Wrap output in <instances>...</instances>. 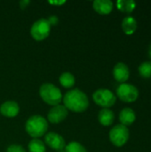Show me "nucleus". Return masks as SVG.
<instances>
[{"mask_svg": "<svg viewBox=\"0 0 151 152\" xmlns=\"http://www.w3.org/2000/svg\"><path fill=\"white\" fill-rule=\"evenodd\" d=\"M63 102L67 110L74 112H83L89 106L88 97L79 89L69 91L63 98Z\"/></svg>", "mask_w": 151, "mask_h": 152, "instance_id": "f257e3e1", "label": "nucleus"}, {"mask_svg": "<svg viewBox=\"0 0 151 152\" xmlns=\"http://www.w3.org/2000/svg\"><path fill=\"white\" fill-rule=\"evenodd\" d=\"M27 133L33 138L37 139L45 134L48 129V123L44 118L39 115H35L30 117L25 126Z\"/></svg>", "mask_w": 151, "mask_h": 152, "instance_id": "f03ea898", "label": "nucleus"}, {"mask_svg": "<svg viewBox=\"0 0 151 152\" xmlns=\"http://www.w3.org/2000/svg\"><path fill=\"white\" fill-rule=\"evenodd\" d=\"M39 94L42 100L49 105H59L62 100V94L61 90L53 84H43L39 89Z\"/></svg>", "mask_w": 151, "mask_h": 152, "instance_id": "7ed1b4c3", "label": "nucleus"}, {"mask_svg": "<svg viewBox=\"0 0 151 152\" xmlns=\"http://www.w3.org/2000/svg\"><path fill=\"white\" fill-rule=\"evenodd\" d=\"M93 99L97 105L103 107V109H109L113 106L117 101L116 95L108 89L96 90L93 94Z\"/></svg>", "mask_w": 151, "mask_h": 152, "instance_id": "20e7f679", "label": "nucleus"}, {"mask_svg": "<svg viewBox=\"0 0 151 152\" xmlns=\"http://www.w3.org/2000/svg\"><path fill=\"white\" fill-rule=\"evenodd\" d=\"M129 139V130L123 125L115 126L109 132V140L117 147L124 146Z\"/></svg>", "mask_w": 151, "mask_h": 152, "instance_id": "39448f33", "label": "nucleus"}, {"mask_svg": "<svg viewBox=\"0 0 151 152\" xmlns=\"http://www.w3.org/2000/svg\"><path fill=\"white\" fill-rule=\"evenodd\" d=\"M117 95L124 102H133L139 97V91L136 86L131 84H121L117 89Z\"/></svg>", "mask_w": 151, "mask_h": 152, "instance_id": "423d86ee", "label": "nucleus"}, {"mask_svg": "<svg viewBox=\"0 0 151 152\" xmlns=\"http://www.w3.org/2000/svg\"><path fill=\"white\" fill-rule=\"evenodd\" d=\"M51 25L47 19H40L34 22L31 27L30 33L32 37L36 41H42L45 39L50 33Z\"/></svg>", "mask_w": 151, "mask_h": 152, "instance_id": "0eeeda50", "label": "nucleus"}, {"mask_svg": "<svg viewBox=\"0 0 151 152\" xmlns=\"http://www.w3.org/2000/svg\"><path fill=\"white\" fill-rule=\"evenodd\" d=\"M44 141H45V143L50 148L57 151H64L66 147V142L63 137L53 132L47 134L44 137Z\"/></svg>", "mask_w": 151, "mask_h": 152, "instance_id": "6e6552de", "label": "nucleus"}, {"mask_svg": "<svg viewBox=\"0 0 151 152\" xmlns=\"http://www.w3.org/2000/svg\"><path fill=\"white\" fill-rule=\"evenodd\" d=\"M69 112L65 106L63 105H56L53 106L48 112V121H50L53 124H58L63 121Z\"/></svg>", "mask_w": 151, "mask_h": 152, "instance_id": "1a4fd4ad", "label": "nucleus"}, {"mask_svg": "<svg viewBox=\"0 0 151 152\" xmlns=\"http://www.w3.org/2000/svg\"><path fill=\"white\" fill-rule=\"evenodd\" d=\"M113 76H114V78L117 82L124 84L129 78V76H130L129 68L127 67L125 63L118 62L115 65L113 69Z\"/></svg>", "mask_w": 151, "mask_h": 152, "instance_id": "9d476101", "label": "nucleus"}, {"mask_svg": "<svg viewBox=\"0 0 151 152\" xmlns=\"http://www.w3.org/2000/svg\"><path fill=\"white\" fill-rule=\"evenodd\" d=\"M20 108L17 102L13 101H7L0 107V112L3 116L7 118H13L18 115Z\"/></svg>", "mask_w": 151, "mask_h": 152, "instance_id": "9b49d317", "label": "nucleus"}, {"mask_svg": "<svg viewBox=\"0 0 151 152\" xmlns=\"http://www.w3.org/2000/svg\"><path fill=\"white\" fill-rule=\"evenodd\" d=\"M93 9L99 14L107 15L113 9V3L110 0H95L93 4Z\"/></svg>", "mask_w": 151, "mask_h": 152, "instance_id": "f8f14e48", "label": "nucleus"}, {"mask_svg": "<svg viewBox=\"0 0 151 152\" xmlns=\"http://www.w3.org/2000/svg\"><path fill=\"white\" fill-rule=\"evenodd\" d=\"M136 119V115L133 110L130 108H125L123 109L119 113V121L121 122V125L127 126H131Z\"/></svg>", "mask_w": 151, "mask_h": 152, "instance_id": "ddd939ff", "label": "nucleus"}, {"mask_svg": "<svg viewBox=\"0 0 151 152\" xmlns=\"http://www.w3.org/2000/svg\"><path fill=\"white\" fill-rule=\"evenodd\" d=\"M98 119H99V122L104 126H111L115 119L114 112L109 109H102L99 112Z\"/></svg>", "mask_w": 151, "mask_h": 152, "instance_id": "4468645a", "label": "nucleus"}, {"mask_svg": "<svg viewBox=\"0 0 151 152\" xmlns=\"http://www.w3.org/2000/svg\"><path fill=\"white\" fill-rule=\"evenodd\" d=\"M122 28H123V31L126 35H128V36L133 35L137 29L136 20L132 16H127V17L124 18L123 21H122Z\"/></svg>", "mask_w": 151, "mask_h": 152, "instance_id": "2eb2a0df", "label": "nucleus"}, {"mask_svg": "<svg viewBox=\"0 0 151 152\" xmlns=\"http://www.w3.org/2000/svg\"><path fill=\"white\" fill-rule=\"evenodd\" d=\"M117 7L123 12L130 13L135 9L136 3L133 0H118L117 2Z\"/></svg>", "mask_w": 151, "mask_h": 152, "instance_id": "dca6fc26", "label": "nucleus"}, {"mask_svg": "<svg viewBox=\"0 0 151 152\" xmlns=\"http://www.w3.org/2000/svg\"><path fill=\"white\" fill-rule=\"evenodd\" d=\"M60 83L65 88H70L75 85V77L69 72H64L60 77Z\"/></svg>", "mask_w": 151, "mask_h": 152, "instance_id": "f3484780", "label": "nucleus"}, {"mask_svg": "<svg viewBox=\"0 0 151 152\" xmlns=\"http://www.w3.org/2000/svg\"><path fill=\"white\" fill-rule=\"evenodd\" d=\"M28 151L29 152H45L44 143L39 139H33L28 143Z\"/></svg>", "mask_w": 151, "mask_h": 152, "instance_id": "a211bd4d", "label": "nucleus"}, {"mask_svg": "<svg viewBox=\"0 0 151 152\" xmlns=\"http://www.w3.org/2000/svg\"><path fill=\"white\" fill-rule=\"evenodd\" d=\"M139 74L143 78H150L151 77V61H144L142 62L139 68Z\"/></svg>", "mask_w": 151, "mask_h": 152, "instance_id": "6ab92c4d", "label": "nucleus"}, {"mask_svg": "<svg viewBox=\"0 0 151 152\" xmlns=\"http://www.w3.org/2000/svg\"><path fill=\"white\" fill-rule=\"evenodd\" d=\"M65 152H87L85 148L77 142H71L65 147Z\"/></svg>", "mask_w": 151, "mask_h": 152, "instance_id": "aec40b11", "label": "nucleus"}, {"mask_svg": "<svg viewBox=\"0 0 151 152\" xmlns=\"http://www.w3.org/2000/svg\"><path fill=\"white\" fill-rule=\"evenodd\" d=\"M7 152H26V151L20 145L12 144L7 148Z\"/></svg>", "mask_w": 151, "mask_h": 152, "instance_id": "412c9836", "label": "nucleus"}, {"mask_svg": "<svg viewBox=\"0 0 151 152\" xmlns=\"http://www.w3.org/2000/svg\"><path fill=\"white\" fill-rule=\"evenodd\" d=\"M47 20H48V22H49L50 25H56V24L59 22V19H58V17L55 16V15L50 16V17L47 19Z\"/></svg>", "mask_w": 151, "mask_h": 152, "instance_id": "4be33fe9", "label": "nucleus"}, {"mask_svg": "<svg viewBox=\"0 0 151 152\" xmlns=\"http://www.w3.org/2000/svg\"><path fill=\"white\" fill-rule=\"evenodd\" d=\"M29 4V1H24V0H22V1L20 2V7L21 8H25L27 6V4Z\"/></svg>", "mask_w": 151, "mask_h": 152, "instance_id": "5701e85b", "label": "nucleus"}, {"mask_svg": "<svg viewBox=\"0 0 151 152\" xmlns=\"http://www.w3.org/2000/svg\"><path fill=\"white\" fill-rule=\"evenodd\" d=\"M65 2L64 1H62V2H50V4H64Z\"/></svg>", "mask_w": 151, "mask_h": 152, "instance_id": "b1692460", "label": "nucleus"}, {"mask_svg": "<svg viewBox=\"0 0 151 152\" xmlns=\"http://www.w3.org/2000/svg\"><path fill=\"white\" fill-rule=\"evenodd\" d=\"M149 55H150V58L151 59V44L150 45V47H149Z\"/></svg>", "mask_w": 151, "mask_h": 152, "instance_id": "393cba45", "label": "nucleus"}]
</instances>
